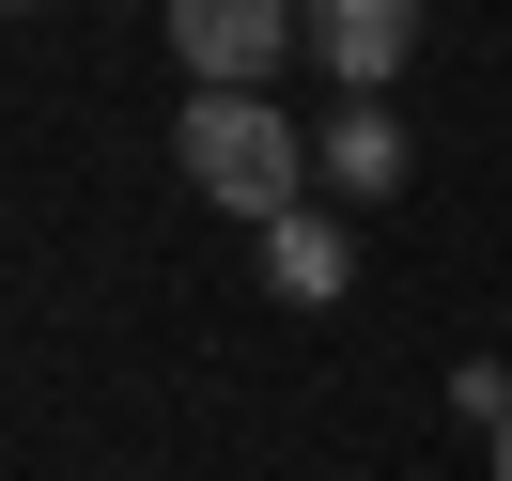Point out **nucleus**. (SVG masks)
I'll use <instances>...</instances> for the list:
<instances>
[{
	"mask_svg": "<svg viewBox=\"0 0 512 481\" xmlns=\"http://www.w3.org/2000/svg\"><path fill=\"white\" fill-rule=\"evenodd\" d=\"M171 156H187V187L218 202V218H295L311 202V125H280L264 94H187V125H171Z\"/></svg>",
	"mask_w": 512,
	"mask_h": 481,
	"instance_id": "nucleus-1",
	"label": "nucleus"
},
{
	"mask_svg": "<svg viewBox=\"0 0 512 481\" xmlns=\"http://www.w3.org/2000/svg\"><path fill=\"white\" fill-rule=\"evenodd\" d=\"M171 16V63H187V94H249L264 63H280L295 32H311V0H156Z\"/></svg>",
	"mask_w": 512,
	"mask_h": 481,
	"instance_id": "nucleus-2",
	"label": "nucleus"
},
{
	"mask_svg": "<svg viewBox=\"0 0 512 481\" xmlns=\"http://www.w3.org/2000/svg\"><path fill=\"white\" fill-rule=\"evenodd\" d=\"M311 63L342 78V94H388V78L419 63V0H311Z\"/></svg>",
	"mask_w": 512,
	"mask_h": 481,
	"instance_id": "nucleus-3",
	"label": "nucleus"
},
{
	"mask_svg": "<svg viewBox=\"0 0 512 481\" xmlns=\"http://www.w3.org/2000/svg\"><path fill=\"white\" fill-rule=\"evenodd\" d=\"M311 156H326V187H342V202H388V187H404V125H388L373 94H342V109H326V125H311Z\"/></svg>",
	"mask_w": 512,
	"mask_h": 481,
	"instance_id": "nucleus-4",
	"label": "nucleus"
},
{
	"mask_svg": "<svg viewBox=\"0 0 512 481\" xmlns=\"http://www.w3.org/2000/svg\"><path fill=\"white\" fill-rule=\"evenodd\" d=\"M264 280H280L295 311H326V295L357 280V249H342V218H311V202H295V218H264Z\"/></svg>",
	"mask_w": 512,
	"mask_h": 481,
	"instance_id": "nucleus-5",
	"label": "nucleus"
},
{
	"mask_svg": "<svg viewBox=\"0 0 512 481\" xmlns=\"http://www.w3.org/2000/svg\"><path fill=\"white\" fill-rule=\"evenodd\" d=\"M450 419H481V435L512 419V373H497V357H466V373H450Z\"/></svg>",
	"mask_w": 512,
	"mask_h": 481,
	"instance_id": "nucleus-6",
	"label": "nucleus"
},
{
	"mask_svg": "<svg viewBox=\"0 0 512 481\" xmlns=\"http://www.w3.org/2000/svg\"><path fill=\"white\" fill-rule=\"evenodd\" d=\"M497 481H512V419H497Z\"/></svg>",
	"mask_w": 512,
	"mask_h": 481,
	"instance_id": "nucleus-7",
	"label": "nucleus"
},
{
	"mask_svg": "<svg viewBox=\"0 0 512 481\" xmlns=\"http://www.w3.org/2000/svg\"><path fill=\"white\" fill-rule=\"evenodd\" d=\"M16 16H32V0H16Z\"/></svg>",
	"mask_w": 512,
	"mask_h": 481,
	"instance_id": "nucleus-8",
	"label": "nucleus"
}]
</instances>
